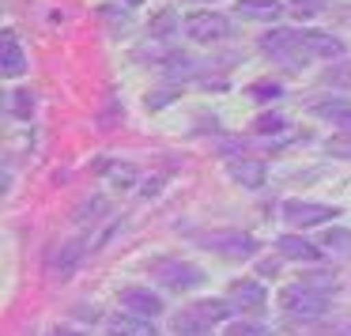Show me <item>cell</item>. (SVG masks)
Here are the masks:
<instances>
[{
  "instance_id": "obj_12",
  "label": "cell",
  "mask_w": 351,
  "mask_h": 336,
  "mask_svg": "<svg viewBox=\"0 0 351 336\" xmlns=\"http://www.w3.org/2000/svg\"><path fill=\"white\" fill-rule=\"evenodd\" d=\"M302 38H306V49H310L313 57H325V61H332V57L343 53V42L332 38V34H325V31H302Z\"/></svg>"
},
{
  "instance_id": "obj_22",
  "label": "cell",
  "mask_w": 351,
  "mask_h": 336,
  "mask_svg": "<svg viewBox=\"0 0 351 336\" xmlns=\"http://www.w3.org/2000/svg\"><path fill=\"white\" fill-rule=\"evenodd\" d=\"M106 174H110V182H114V185H121V189H129V185L136 182V170H132V167H121V163L106 167Z\"/></svg>"
},
{
  "instance_id": "obj_20",
  "label": "cell",
  "mask_w": 351,
  "mask_h": 336,
  "mask_svg": "<svg viewBox=\"0 0 351 336\" xmlns=\"http://www.w3.org/2000/svg\"><path fill=\"white\" fill-rule=\"evenodd\" d=\"M174 27H178V16H174V12H170V8H162L159 16L152 19V38H159V42H162V38H167L170 31H174Z\"/></svg>"
},
{
  "instance_id": "obj_1",
  "label": "cell",
  "mask_w": 351,
  "mask_h": 336,
  "mask_svg": "<svg viewBox=\"0 0 351 336\" xmlns=\"http://www.w3.org/2000/svg\"><path fill=\"white\" fill-rule=\"evenodd\" d=\"M152 280H159L167 291H197L204 283V268L193 265V261H182V257H159L152 265Z\"/></svg>"
},
{
  "instance_id": "obj_16",
  "label": "cell",
  "mask_w": 351,
  "mask_h": 336,
  "mask_svg": "<svg viewBox=\"0 0 351 336\" xmlns=\"http://www.w3.org/2000/svg\"><path fill=\"white\" fill-rule=\"evenodd\" d=\"M313 114L328 117V121H336L343 132H351V106H348V102H317Z\"/></svg>"
},
{
  "instance_id": "obj_13",
  "label": "cell",
  "mask_w": 351,
  "mask_h": 336,
  "mask_svg": "<svg viewBox=\"0 0 351 336\" xmlns=\"http://www.w3.org/2000/svg\"><path fill=\"white\" fill-rule=\"evenodd\" d=\"M193 313H197L204 325H223V321L230 317V306L223 302V298H200V302H193L189 306Z\"/></svg>"
},
{
  "instance_id": "obj_19",
  "label": "cell",
  "mask_w": 351,
  "mask_h": 336,
  "mask_svg": "<svg viewBox=\"0 0 351 336\" xmlns=\"http://www.w3.org/2000/svg\"><path fill=\"white\" fill-rule=\"evenodd\" d=\"M321 245H325V250H336V253H351V230H343V227L325 230Z\"/></svg>"
},
{
  "instance_id": "obj_25",
  "label": "cell",
  "mask_w": 351,
  "mask_h": 336,
  "mask_svg": "<svg viewBox=\"0 0 351 336\" xmlns=\"http://www.w3.org/2000/svg\"><path fill=\"white\" fill-rule=\"evenodd\" d=\"M317 4L321 0H291V12H295L298 19H310L313 12H317Z\"/></svg>"
},
{
  "instance_id": "obj_15",
  "label": "cell",
  "mask_w": 351,
  "mask_h": 336,
  "mask_svg": "<svg viewBox=\"0 0 351 336\" xmlns=\"http://www.w3.org/2000/svg\"><path fill=\"white\" fill-rule=\"evenodd\" d=\"M276 245H280V253H283V257H287V261H317V250H313V245L306 242V238L283 235V238H280V242H276Z\"/></svg>"
},
{
  "instance_id": "obj_18",
  "label": "cell",
  "mask_w": 351,
  "mask_h": 336,
  "mask_svg": "<svg viewBox=\"0 0 351 336\" xmlns=\"http://www.w3.org/2000/svg\"><path fill=\"white\" fill-rule=\"evenodd\" d=\"M76 261H80V250H76V245H61V250L53 253V261H49V272L69 276L72 268H76Z\"/></svg>"
},
{
  "instance_id": "obj_2",
  "label": "cell",
  "mask_w": 351,
  "mask_h": 336,
  "mask_svg": "<svg viewBox=\"0 0 351 336\" xmlns=\"http://www.w3.org/2000/svg\"><path fill=\"white\" fill-rule=\"evenodd\" d=\"M280 310L298 321H313L325 313V291H317L313 283H287L280 291Z\"/></svg>"
},
{
  "instance_id": "obj_24",
  "label": "cell",
  "mask_w": 351,
  "mask_h": 336,
  "mask_svg": "<svg viewBox=\"0 0 351 336\" xmlns=\"http://www.w3.org/2000/svg\"><path fill=\"white\" fill-rule=\"evenodd\" d=\"M257 132H265V136H272V132H283L287 129V121H283L280 114H265V117H257V125H253Z\"/></svg>"
},
{
  "instance_id": "obj_9",
  "label": "cell",
  "mask_w": 351,
  "mask_h": 336,
  "mask_svg": "<svg viewBox=\"0 0 351 336\" xmlns=\"http://www.w3.org/2000/svg\"><path fill=\"white\" fill-rule=\"evenodd\" d=\"M0 72L8 80H19L27 72V53L19 49L16 34H4V42H0Z\"/></svg>"
},
{
  "instance_id": "obj_7",
  "label": "cell",
  "mask_w": 351,
  "mask_h": 336,
  "mask_svg": "<svg viewBox=\"0 0 351 336\" xmlns=\"http://www.w3.org/2000/svg\"><path fill=\"white\" fill-rule=\"evenodd\" d=\"M208 245L219 250L223 257H253L257 253V238L238 235V230H219V235H208Z\"/></svg>"
},
{
  "instance_id": "obj_4",
  "label": "cell",
  "mask_w": 351,
  "mask_h": 336,
  "mask_svg": "<svg viewBox=\"0 0 351 336\" xmlns=\"http://www.w3.org/2000/svg\"><path fill=\"white\" fill-rule=\"evenodd\" d=\"M182 27L193 42H200V46H215V42L230 38V23L219 12H189Z\"/></svg>"
},
{
  "instance_id": "obj_3",
  "label": "cell",
  "mask_w": 351,
  "mask_h": 336,
  "mask_svg": "<svg viewBox=\"0 0 351 336\" xmlns=\"http://www.w3.org/2000/svg\"><path fill=\"white\" fill-rule=\"evenodd\" d=\"M265 53L280 57L283 64H291V69H306L310 64V49H306V38L295 31H268L265 34Z\"/></svg>"
},
{
  "instance_id": "obj_10",
  "label": "cell",
  "mask_w": 351,
  "mask_h": 336,
  "mask_svg": "<svg viewBox=\"0 0 351 336\" xmlns=\"http://www.w3.org/2000/svg\"><path fill=\"white\" fill-rule=\"evenodd\" d=\"M230 302L238 310H261L265 306V287L257 280H238V283H230Z\"/></svg>"
},
{
  "instance_id": "obj_5",
  "label": "cell",
  "mask_w": 351,
  "mask_h": 336,
  "mask_svg": "<svg viewBox=\"0 0 351 336\" xmlns=\"http://www.w3.org/2000/svg\"><path fill=\"white\" fill-rule=\"evenodd\" d=\"M280 212H283V219H287L291 227H317V223H325V219H336L340 208L313 204V200H283Z\"/></svg>"
},
{
  "instance_id": "obj_21",
  "label": "cell",
  "mask_w": 351,
  "mask_h": 336,
  "mask_svg": "<svg viewBox=\"0 0 351 336\" xmlns=\"http://www.w3.org/2000/svg\"><path fill=\"white\" fill-rule=\"evenodd\" d=\"M8 110L16 117H31L34 114V95L31 91H16V95H12V102H8Z\"/></svg>"
},
{
  "instance_id": "obj_8",
  "label": "cell",
  "mask_w": 351,
  "mask_h": 336,
  "mask_svg": "<svg viewBox=\"0 0 351 336\" xmlns=\"http://www.w3.org/2000/svg\"><path fill=\"white\" fill-rule=\"evenodd\" d=\"M106 336H159V328L136 313H114L106 321Z\"/></svg>"
},
{
  "instance_id": "obj_11",
  "label": "cell",
  "mask_w": 351,
  "mask_h": 336,
  "mask_svg": "<svg viewBox=\"0 0 351 336\" xmlns=\"http://www.w3.org/2000/svg\"><path fill=\"white\" fill-rule=\"evenodd\" d=\"M227 170L242 189H261V182H265V167L257 159H230Z\"/></svg>"
},
{
  "instance_id": "obj_17",
  "label": "cell",
  "mask_w": 351,
  "mask_h": 336,
  "mask_svg": "<svg viewBox=\"0 0 351 336\" xmlns=\"http://www.w3.org/2000/svg\"><path fill=\"white\" fill-rule=\"evenodd\" d=\"M174 333L178 336H208V333H212V325H204L193 310H182L174 317Z\"/></svg>"
},
{
  "instance_id": "obj_6",
  "label": "cell",
  "mask_w": 351,
  "mask_h": 336,
  "mask_svg": "<svg viewBox=\"0 0 351 336\" xmlns=\"http://www.w3.org/2000/svg\"><path fill=\"white\" fill-rule=\"evenodd\" d=\"M121 310L125 313H136V317H159L167 306H162V298L155 295L152 287H125L121 291Z\"/></svg>"
},
{
  "instance_id": "obj_14",
  "label": "cell",
  "mask_w": 351,
  "mask_h": 336,
  "mask_svg": "<svg viewBox=\"0 0 351 336\" xmlns=\"http://www.w3.org/2000/svg\"><path fill=\"white\" fill-rule=\"evenodd\" d=\"M238 12H242L245 19H265V23H272L283 12V4L280 0H238Z\"/></svg>"
},
{
  "instance_id": "obj_23",
  "label": "cell",
  "mask_w": 351,
  "mask_h": 336,
  "mask_svg": "<svg viewBox=\"0 0 351 336\" xmlns=\"http://www.w3.org/2000/svg\"><path fill=\"white\" fill-rule=\"evenodd\" d=\"M223 336H272V333H268L265 325H257V321H238V325H230Z\"/></svg>"
}]
</instances>
